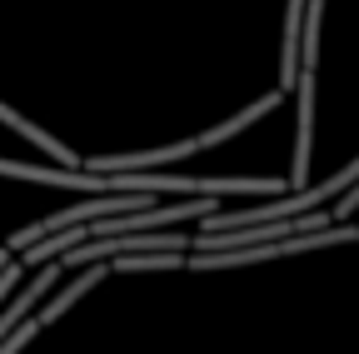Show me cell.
<instances>
[{"mask_svg": "<svg viewBox=\"0 0 359 354\" xmlns=\"http://www.w3.org/2000/svg\"><path fill=\"white\" fill-rule=\"evenodd\" d=\"M320 15H325V6H304V20H299V75H314V65H320Z\"/></svg>", "mask_w": 359, "mask_h": 354, "instance_id": "obj_6", "label": "cell"}, {"mask_svg": "<svg viewBox=\"0 0 359 354\" xmlns=\"http://www.w3.org/2000/svg\"><path fill=\"white\" fill-rule=\"evenodd\" d=\"M185 264V254H125V259H110L105 270L110 275H150V270H175Z\"/></svg>", "mask_w": 359, "mask_h": 354, "instance_id": "obj_7", "label": "cell"}, {"mask_svg": "<svg viewBox=\"0 0 359 354\" xmlns=\"http://www.w3.org/2000/svg\"><path fill=\"white\" fill-rule=\"evenodd\" d=\"M0 120H6V125L15 130V135H25V140H30V145H35L40 155H50V160H55V170H80V155H75L70 145H60L55 135H45L40 125H30L25 115H15V110H11L6 100H0Z\"/></svg>", "mask_w": 359, "mask_h": 354, "instance_id": "obj_2", "label": "cell"}, {"mask_svg": "<svg viewBox=\"0 0 359 354\" xmlns=\"http://www.w3.org/2000/svg\"><path fill=\"white\" fill-rule=\"evenodd\" d=\"M354 210H359V180H354V185H349V190L334 200V215H330V225H334V219H349Z\"/></svg>", "mask_w": 359, "mask_h": 354, "instance_id": "obj_9", "label": "cell"}, {"mask_svg": "<svg viewBox=\"0 0 359 354\" xmlns=\"http://www.w3.org/2000/svg\"><path fill=\"white\" fill-rule=\"evenodd\" d=\"M299 20H304V0L285 6V46H280V95H290L299 85Z\"/></svg>", "mask_w": 359, "mask_h": 354, "instance_id": "obj_3", "label": "cell"}, {"mask_svg": "<svg viewBox=\"0 0 359 354\" xmlns=\"http://www.w3.org/2000/svg\"><path fill=\"white\" fill-rule=\"evenodd\" d=\"M280 100H285L280 90H269V95H259L255 105H245L240 115H230V120H224V125H215V130H205V135H200V140H205V150H210V145H224V140H235V135H240V130H250L255 120H264V115H269V110H275Z\"/></svg>", "mask_w": 359, "mask_h": 354, "instance_id": "obj_5", "label": "cell"}, {"mask_svg": "<svg viewBox=\"0 0 359 354\" xmlns=\"http://www.w3.org/2000/svg\"><path fill=\"white\" fill-rule=\"evenodd\" d=\"M294 105H299V125H294V165H290V195L309 190V150H314V75H299L294 85Z\"/></svg>", "mask_w": 359, "mask_h": 354, "instance_id": "obj_1", "label": "cell"}, {"mask_svg": "<svg viewBox=\"0 0 359 354\" xmlns=\"http://www.w3.org/2000/svg\"><path fill=\"white\" fill-rule=\"evenodd\" d=\"M30 339H35V320H25V325H20V329H15L11 339H0V354H20V349H25Z\"/></svg>", "mask_w": 359, "mask_h": 354, "instance_id": "obj_8", "label": "cell"}, {"mask_svg": "<svg viewBox=\"0 0 359 354\" xmlns=\"http://www.w3.org/2000/svg\"><path fill=\"white\" fill-rule=\"evenodd\" d=\"M105 275H110L105 264H95V270H80V275H75V280H70V285H65L55 299H45V304H40V315H35V329H40V325H55V320L65 315V309H70L75 299H85L90 290H95V285L105 280Z\"/></svg>", "mask_w": 359, "mask_h": 354, "instance_id": "obj_4", "label": "cell"}]
</instances>
